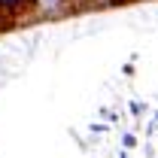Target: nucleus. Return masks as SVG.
I'll return each instance as SVG.
<instances>
[{"mask_svg":"<svg viewBox=\"0 0 158 158\" xmlns=\"http://www.w3.org/2000/svg\"><path fill=\"white\" fill-rule=\"evenodd\" d=\"M21 6H34V0H0V9L6 12H19Z\"/></svg>","mask_w":158,"mask_h":158,"instance_id":"nucleus-1","label":"nucleus"}]
</instances>
